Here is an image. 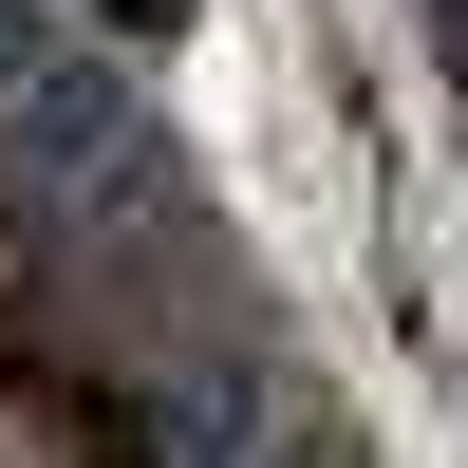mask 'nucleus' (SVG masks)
<instances>
[{"label":"nucleus","instance_id":"obj_1","mask_svg":"<svg viewBox=\"0 0 468 468\" xmlns=\"http://www.w3.org/2000/svg\"><path fill=\"white\" fill-rule=\"evenodd\" d=\"M431 57H450V75H468V0H431Z\"/></svg>","mask_w":468,"mask_h":468}]
</instances>
